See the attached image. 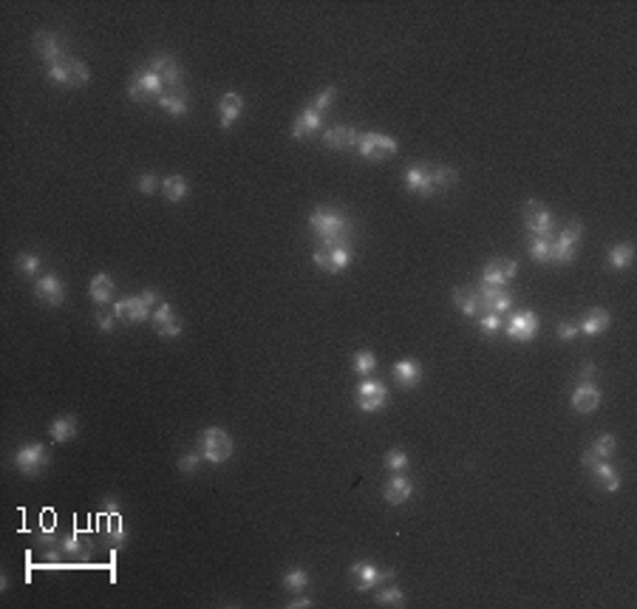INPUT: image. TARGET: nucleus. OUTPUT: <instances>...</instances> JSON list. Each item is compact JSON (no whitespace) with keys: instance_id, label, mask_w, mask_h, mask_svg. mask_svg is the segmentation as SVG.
<instances>
[{"instance_id":"obj_1","label":"nucleus","mask_w":637,"mask_h":609,"mask_svg":"<svg viewBox=\"0 0 637 609\" xmlns=\"http://www.w3.org/2000/svg\"><path fill=\"white\" fill-rule=\"evenodd\" d=\"M309 230L315 233L320 247H334V244H348L354 224L337 207H315L309 216Z\"/></svg>"},{"instance_id":"obj_2","label":"nucleus","mask_w":637,"mask_h":609,"mask_svg":"<svg viewBox=\"0 0 637 609\" xmlns=\"http://www.w3.org/2000/svg\"><path fill=\"white\" fill-rule=\"evenodd\" d=\"M198 453H201V459L204 462H210V465H221V462H227L230 456H233V451H235V442H233V437L224 431V428H204L201 434H198Z\"/></svg>"},{"instance_id":"obj_3","label":"nucleus","mask_w":637,"mask_h":609,"mask_svg":"<svg viewBox=\"0 0 637 609\" xmlns=\"http://www.w3.org/2000/svg\"><path fill=\"white\" fill-rule=\"evenodd\" d=\"M581 235H584V224L581 221H570L558 238H549V264H573L575 255H578V244H581Z\"/></svg>"},{"instance_id":"obj_4","label":"nucleus","mask_w":637,"mask_h":609,"mask_svg":"<svg viewBox=\"0 0 637 609\" xmlns=\"http://www.w3.org/2000/svg\"><path fill=\"white\" fill-rule=\"evenodd\" d=\"M354 402H357V409L363 414H377L388 405V385L383 380L363 377L360 385H357V397H354Z\"/></svg>"},{"instance_id":"obj_5","label":"nucleus","mask_w":637,"mask_h":609,"mask_svg":"<svg viewBox=\"0 0 637 609\" xmlns=\"http://www.w3.org/2000/svg\"><path fill=\"white\" fill-rule=\"evenodd\" d=\"M357 151L363 159H371V162H383L388 156H394L399 151L397 139L394 137H385V133H374V130H366L360 133V139H357Z\"/></svg>"},{"instance_id":"obj_6","label":"nucleus","mask_w":637,"mask_h":609,"mask_svg":"<svg viewBox=\"0 0 637 609\" xmlns=\"http://www.w3.org/2000/svg\"><path fill=\"white\" fill-rule=\"evenodd\" d=\"M12 465L23 473V477H37L46 465H51V456H48V448L43 442H29V445H20L15 451Z\"/></svg>"},{"instance_id":"obj_7","label":"nucleus","mask_w":637,"mask_h":609,"mask_svg":"<svg viewBox=\"0 0 637 609\" xmlns=\"http://www.w3.org/2000/svg\"><path fill=\"white\" fill-rule=\"evenodd\" d=\"M315 266L323 269L329 275H337L343 269H348L351 264V247L348 244H334V247H317L315 255H312Z\"/></svg>"},{"instance_id":"obj_8","label":"nucleus","mask_w":637,"mask_h":609,"mask_svg":"<svg viewBox=\"0 0 637 609\" xmlns=\"http://www.w3.org/2000/svg\"><path fill=\"white\" fill-rule=\"evenodd\" d=\"M148 69L156 71V74L165 80V88H167V91L187 94V88H184V71H181V65H179L170 54H153L151 62H148Z\"/></svg>"},{"instance_id":"obj_9","label":"nucleus","mask_w":637,"mask_h":609,"mask_svg":"<svg viewBox=\"0 0 637 609\" xmlns=\"http://www.w3.org/2000/svg\"><path fill=\"white\" fill-rule=\"evenodd\" d=\"M165 94V80L156 74V71H151V69H145V71H136L133 77H130V83H128V97L130 100H159Z\"/></svg>"},{"instance_id":"obj_10","label":"nucleus","mask_w":637,"mask_h":609,"mask_svg":"<svg viewBox=\"0 0 637 609\" xmlns=\"http://www.w3.org/2000/svg\"><path fill=\"white\" fill-rule=\"evenodd\" d=\"M524 227L533 238H552V213L533 198L524 205Z\"/></svg>"},{"instance_id":"obj_11","label":"nucleus","mask_w":637,"mask_h":609,"mask_svg":"<svg viewBox=\"0 0 637 609\" xmlns=\"http://www.w3.org/2000/svg\"><path fill=\"white\" fill-rule=\"evenodd\" d=\"M351 578H354V589L357 592H369V589H374L377 584H383V581H388L394 573L388 570H380V567H374L371 561H354L351 564Z\"/></svg>"},{"instance_id":"obj_12","label":"nucleus","mask_w":637,"mask_h":609,"mask_svg":"<svg viewBox=\"0 0 637 609\" xmlns=\"http://www.w3.org/2000/svg\"><path fill=\"white\" fill-rule=\"evenodd\" d=\"M505 334L510 337V341H519V343H530L535 341V334H538V315L535 312H516L507 326H505Z\"/></svg>"},{"instance_id":"obj_13","label":"nucleus","mask_w":637,"mask_h":609,"mask_svg":"<svg viewBox=\"0 0 637 609\" xmlns=\"http://www.w3.org/2000/svg\"><path fill=\"white\" fill-rule=\"evenodd\" d=\"M476 292H479L481 315H484V312L505 315V312H510V306H513V295H510L505 287H487V284H479Z\"/></svg>"},{"instance_id":"obj_14","label":"nucleus","mask_w":637,"mask_h":609,"mask_svg":"<svg viewBox=\"0 0 637 609\" xmlns=\"http://www.w3.org/2000/svg\"><path fill=\"white\" fill-rule=\"evenodd\" d=\"M34 48H37V54L46 60V69H48V65H57V62L68 60V54H65V40H62L60 34H54V32H37V34H34Z\"/></svg>"},{"instance_id":"obj_15","label":"nucleus","mask_w":637,"mask_h":609,"mask_svg":"<svg viewBox=\"0 0 637 609\" xmlns=\"http://www.w3.org/2000/svg\"><path fill=\"white\" fill-rule=\"evenodd\" d=\"M114 315H116V320H122V323H145V320H151V315H153V309L151 306H145V301H142L139 295H130V298H122V301H114Z\"/></svg>"},{"instance_id":"obj_16","label":"nucleus","mask_w":637,"mask_h":609,"mask_svg":"<svg viewBox=\"0 0 637 609\" xmlns=\"http://www.w3.org/2000/svg\"><path fill=\"white\" fill-rule=\"evenodd\" d=\"M320 130H323V114H320V111H315L312 105H309V108H303V111L298 114V119L292 122V128H289L292 139H298V142H303V139H315Z\"/></svg>"},{"instance_id":"obj_17","label":"nucleus","mask_w":637,"mask_h":609,"mask_svg":"<svg viewBox=\"0 0 637 609\" xmlns=\"http://www.w3.org/2000/svg\"><path fill=\"white\" fill-rule=\"evenodd\" d=\"M360 139V130L351 125H331L323 130V145L329 151H354Z\"/></svg>"},{"instance_id":"obj_18","label":"nucleus","mask_w":637,"mask_h":609,"mask_svg":"<svg viewBox=\"0 0 637 609\" xmlns=\"http://www.w3.org/2000/svg\"><path fill=\"white\" fill-rule=\"evenodd\" d=\"M581 462L595 473V477L603 482V491H609V493H617L620 491V477H617V470L609 465V459H598L592 451H587L584 456H581Z\"/></svg>"},{"instance_id":"obj_19","label":"nucleus","mask_w":637,"mask_h":609,"mask_svg":"<svg viewBox=\"0 0 637 609\" xmlns=\"http://www.w3.org/2000/svg\"><path fill=\"white\" fill-rule=\"evenodd\" d=\"M402 182L416 196H431L434 193V179H431V167L428 165H408L405 173H402Z\"/></svg>"},{"instance_id":"obj_20","label":"nucleus","mask_w":637,"mask_h":609,"mask_svg":"<svg viewBox=\"0 0 637 609\" xmlns=\"http://www.w3.org/2000/svg\"><path fill=\"white\" fill-rule=\"evenodd\" d=\"M34 295L43 303H48V306H60L65 301V287H62V281L57 275L48 273V275H43V278L34 281Z\"/></svg>"},{"instance_id":"obj_21","label":"nucleus","mask_w":637,"mask_h":609,"mask_svg":"<svg viewBox=\"0 0 637 609\" xmlns=\"http://www.w3.org/2000/svg\"><path fill=\"white\" fill-rule=\"evenodd\" d=\"M244 111V97L235 94V91H227L219 97V122H221V130H230L235 125V119L241 116Z\"/></svg>"},{"instance_id":"obj_22","label":"nucleus","mask_w":637,"mask_h":609,"mask_svg":"<svg viewBox=\"0 0 637 609\" xmlns=\"http://www.w3.org/2000/svg\"><path fill=\"white\" fill-rule=\"evenodd\" d=\"M598 405H601V391L595 383H581L573 391V409L578 414H592V411H598Z\"/></svg>"},{"instance_id":"obj_23","label":"nucleus","mask_w":637,"mask_h":609,"mask_svg":"<svg viewBox=\"0 0 637 609\" xmlns=\"http://www.w3.org/2000/svg\"><path fill=\"white\" fill-rule=\"evenodd\" d=\"M411 496H413V482L405 477V473H394L385 485V491H383V499L388 505H405Z\"/></svg>"},{"instance_id":"obj_24","label":"nucleus","mask_w":637,"mask_h":609,"mask_svg":"<svg viewBox=\"0 0 637 609\" xmlns=\"http://www.w3.org/2000/svg\"><path fill=\"white\" fill-rule=\"evenodd\" d=\"M391 374H394V383L399 388H416L422 383V366L416 360H411V357L408 360H399Z\"/></svg>"},{"instance_id":"obj_25","label":"nucleus","mask_w":637,"mask_h":609,"mask_svg":"<svg viewBox=\"0 0 637 609\" xmlns=\"http://www.w3.org/2000/svg\"><path fill=\"white\" fill-rule=\"evenodd\" d=\"M88 292H91V298H94L97 306H114V278L108 273L94 275Z\"/></svg>"},{"instance_id":"obj_26","label":"nucleus","mask_w":637,"mask_h":609,"mask_svg":"<svg viewBox=\"0 0 637 609\" xmlns=\"http://www.w3.org/2000/svg\"><path fill=\"white\" fill-rule=\"evenodd\" d=\"M453 303H456L459 312L467 315V317H479V315H481V303H479L476 287H459V289H453Z\"/></svg>"},{"instance_id":"obj_27","label":"nucleus","mask_w":637,"mask_h":609,"mask_svg":"<svg viewBox=\"0 0 637 609\" xmlns=\"http://www.w3.org/2000/svg\"><path fill=\"white\" fill-rule=\"evenodd\" d=\"M48 434L54 442H71L77 437V417H71V414H60L57 420H51L48 425Z\"/></svg>"},{"instance_id":"obj_28","label":"nucleus","mask_w":637,"mask_h":609,"mask_svg":"<svg viewBox=\"0 0 637 609\" xmlns=\"http://www.w3.org/2000/svg\"><path fill=\"white\" fill-rule=\"evenodd\" d=\"M584 334H589V337H598V334H603L606 329H609V312L606 309H601V306H595L587 317H584V323L578 326Z\"/></svg>"},{"instance_id":"obj_29","label":"nucleus","mask_w":637,"mask_h":609,"mask_svg":"<svg viewBox=\"0 0 637 609\" xmlns=\"http://www.w3.org/2000/svg\"><path fill=\"white\" fill-rule=\"evenodd\" d=\"M156 102H159V108H162V111H167L170 116H184V114L190 111V105H187V94H179V91H165Z\"/></svg>"},{"instance_id":"obj_30","label":"nucleus","mask_w":637,"mask_h":609,"mask_svg":"<svg viewBox=\"0 0 637 609\" xmlns=\"http://www.w3.org/2000/svg\"><path fill=\"white\" fill-rule=\"evenodd\" d=\"M162 193H165L167 201H184L187 193H190V184H187L184 176L176 173V176H167V179L162 182Z\"/></svg>"},{"instance_id":"obj_31","label":"nucleus","mask_w":637,"mask_h":609,"mask_svg":"<svg viewBox=\"0 0 637 609\" xmlns=\"http://www.w3.org/2000/svg\"><path fill=\"white\" fill-rule=\"evenodd\" d=\"M631 261H634V247L629 244V241H623V244H615L612 249H609V266L612 269H629L631 266Z\"/></svg>"},{"instance_id":"obj_32","label":"nucleus","mask_w":637,"mask_h":609,"mask_svg":"<svg viewBox=\"0 0 637 609\" xmlns=\"http://www.w3.org/2000/svg\"><path fill=\"white\" fill-rule=\"evenodd\" d=\"M431 179H434V190H448L459 182V170L451 165H437L431 167Z\"/></svg>"},{"instance_id":"obj_33","label":"nucleus","mask_w":637,"mask_h":609,"mask_svg":"<svg viewBox=\"0 0 637 609\" xmlns=\"http://www.w3.org/2000/svg\"><path fill=\"white\" fill-rule=\"evenodd\" d=\"M481 284H487V287H505V284H507L502 258H493V261H487L484 273H481Z\"/></svg>"},{"instance_id":"obj_34","label":"nucleus","mask_w":637,"mask_h":609,"mask_svg":"<svg viewBox=\"0 0 637 609\" xmlns=\"http://www.w3.org/2000/svg\"><path fill=\"white\" fill-rule=\"evenodd\" d=\"M68 65H71V57L68 60H62V62H57V65H48L46 69V77H48V83H54V85H71V71H68Z\"/></svg>"},{"instance_id":"obj_35","label":"nucleus","mask_w":637,"mask_h":609,"mask_svg":"<svg viewBox=\"0 0 637 609\" xmlns=\"http://www.w3.org/2000/svg\"><path fill=\"white\" fill-rule=\"evenodd\" d=\"M351 369H354V374H360V377L371 374V371L377 369V357H374V352H369V349L357 352V355H354V360H351Z\"/></svg>"},{"instance_id":"obj_36","label":"nucleus","mask_w":637,"mask_h":609,"mask_svg":"<svg viewBox=\"0 0 637 609\" xmlns=\"http://www.w3.org/2000/svg\"><path fill=\"white\" fill-rule=\"evenodd\" d=\"M615 451H617V439H615L612 434H601V437L592 442V453H595L598 459H612Z\"/></svg>"},{"instance_id":"obj_37","label":"nucleus","mask_w":637,"mask_h":609,"mask_svg":"<svg viewBox=\"0 0 637 609\" xmlns=\"http://www.w3.org/2000/svg\"><path fill=\"white\" fill-rule=\"evenodd\" d=\"M68 71H71V85H74V88H83V85H88V80H91V71H88V65H85L83 60H74V57H71V65H68Z\"/></svg>"},{"instance_id":"obj_38","label":"nucleus","mask_w":637,"mask_h":609,"mask_svg":"<svg viewBox=\"0 0 637 609\" xmlns=\"http://www.w3.org/2000/svg\"><path fill=\"white\" fill-rule=\"evenodd\" d=\"M283 587H287L289 592H301V589H306V587H309V573H306V570H301V567L289 570L287 575H283Z\"/></svg>"},{"instance_id":"obj_39","label":"nucleus","mask_w":637,"mask_h":609,"mask_svg":"<svg viewBox=\"0 0 637 609\" xmlns=\"http://www.w3.org/2000/svg\"><path fill=\"white\" fill-rule=\"evenodd\" d=\"M60 550H62L65 556H80V553L88 550V545L80 538V533H68V535H62V541H60Z\"/></svg>"},{"instance_id":"obj_40","label":"nucleus","mask_w":637,"mask_h":609,"mask_svg":"<svg viewBox=\"0 0 637 609\" xmlns=\"http://www.w3.org/2000/svg\"><path fill=\"white\" fill-rule=\"evenodd\" d=\"M402 603H405V595H402V589L394 587V584H388L385 589L377 592V606H402Z\"/></svg>"},{"instance_id":"obj_41","label":"nucleus","mask_w":637,"mask_h":609,"mask_svg":"<svg viewBox=\"0 0 637 609\" xmlns=\"http://www.w3.org/2000/svg\"><path fill=\"white\" fill-rule=\"evenodd\" d=\"M385 465H388V470H394V473H405V467H408L411 462H408V453H405L402 448H391V451H385Z\"/></svg>"},{"instance_id":"obj_42","label":"nucleus","mask_w":637,"mask_h":609,"mask_svg":"<svg viewBox=\"0 0 637 609\" xmlns=\"http://www.w3.org/2000/svg\"><path fill=\"white\" fill-rule=\"evenodd\" d=\"M159 187H162V179H159L156 173H142V176L136 179V190H139L142 196H156Z\"/></svg>"},{"instance_id":"obj_43","label":"nucleus","mask_w":637,"mask_h":609,"mask_svg":"<svg viewBox=\"0 0 637 609\" xmlns=\"http://www.w3.org/2000/svg\"><path fill=\"white\" fill-rule=\"evenodd\" d=\"M479 329H481V334H484V337L499 334V329H502V315H493V312L479 315Z\"/></svg>"},{"instance_id":"obj_44","label":"nucleus","mask_w":637,"mask_h":609,"mask_svg":"<svg viewBox=\"0 0 637 609\" xmlns=\"http://www.w3.org/2000/svg\"><path fill=\"white\" fill-rule=\"evenodd\" d=\"M334 100H337V88H334V85H326V88H323V91L312 100V108H315V111H320V114H326V111L331 108V102H334Z\"/></svg>"},{"instance_id":"obj_45","label":"nucleus","mask_w":637,"mask_h":609,"mask_svg":"<svg viewBox=\"0 0 637 609\" xmlns=\"http://www.w3.org/2000/svg\"><path fill=\"white\" fill-rule=\"evenodd\" d=\"M530 258L538 264H549V238H533L530 241Z\"/></svg>"},{"instance_id":"obj_46","label":"nucleus","mask_w":637,"mask_h":609,"mask_svg":"<svg viewBox=\"0 0 637 609\" xmlns=\"http://www.w3.org/2000/svg\"><path fill=\"white\" fill-rule=\"evenodd\" d=\"M94 317H97V326H100V331H102V334H111V331L116 329V315H114V309L100 306Z\"/></svg>"},{"instance_id":"obj_47","label":"nucleus","mask_w":637,"mask_h":609,"mask_svg":"<svg viewBox=\"0 0 637 609\" xmlns=\"http://www.w3.org/2000/svg\"><path fill=\"white\" fill-rule=\"evenodd\" d=\"M40 255H34V252H20L18 255V269L20 273H26V275H34L37 269H40Z\"/></svg>"},{"instance_id":"obj_48","label":"nucleus","mask_w":637,"mask_h":609,"mask_svg":"<svg viewBox=\"0 0 637 609\" xmlns=\"http://www.w3.org/2000/svg\"><path fill=\"white\" fill-rule=\"evenodd\" d=\"M201 462H204V459H201V453H198V451H193V453H184V456L179 459V470L184 473V477H193V473L201 467Z\"/></svg>"},{"instance_id":"obj_49","label":"nucleus","mask_w":637,"mask_h":609,"mask_svg":"<svg viewBox=\"0 0 637 609\" xmlns=\"http://www.w3.org/2000/svg\"><path fill=\"white\" fill-rule=\"evenodd\" d=\"M156 331H159V337H162V341H173V337H179V334L184 331V323H181L179 317H173V320H167L165 326H159Z\"/></svg>"},{"instance_id":"obj_50","label":"nucleus","mask_w":637,"mask_h":609,"mask_svg":"<svg viewBox=\"0 0 637 609\" xmlns=\"http://www.w3.org/2000/svg\"><path fill=\"white\" fill-rule=\"evenodd\" d=\"M111 541H114V553H119V550H122V545H125V527H122V519H119V513H114V524H111Z\"/></svg>"},{"instance_id":"obj_51","label":"nucleus","mask_w":637,"mask_h":609,"mask_svg":"<svg viewBox=\"0 0 637 609\" xmlns=\"http://www.w3.org/2000/svg\"><path fill=\"white\" fill-rule=\"evenodd\" d=\"M151 317H153V323H156V329H159V326H165L167 320H173L176 315H173V306H170V303H159V306L153 309Z\"/></svg>"},{"instance_id":"obj_52","label":"nucleus","mask_w":637,"mask_h":609,"mask_svg":"<svg viewBox=\"0 0 637 609\" xmlns=\"http://www.w3.org/2000/svg\"><path fill=\"white\" fill-rule=\"evenodd\" d=\"M578 331H581V329H578L573 320H561V323H558V329H555L558 341H573V337H575Z\"/></svg>"},{"instance_id":"obj_53","label":"nucleus","mask_w":637,"mask_h":609,"mask_svg":"<svg viewBox=\"0 0 637 609\" xmlns=\"http://www.w3.org/2000/svg\"><path fill=\"white\" fill-rule=\"evenodd\" d=\"M139 298L145 301V306H151V309H153V306H159V292H156V289H142V292H139Z\"/></svg>"},{"instance_id":"obj_54","label":"nucleus","mask_w":637,"mask_h":609,"mask_svg":"<svg viewBox=\"0 0 637 609\" xmlns=\"http://www.w3.org/2000/svg\"><path fill=\"white\" fill-rule=\"evenodd\" d=\"M502 264H505V278H507V281H513V278H516V273H519V264H516L513 258H502Z\"/></svg>"},{"instance_id":"obj_55","label":"nucleus","mask_w":637,"mask_h":609,"mask_svg":"<svg viewBox=\"0 0 637 609\" xmlns=\"http://www.w3.org/2000/svg\"><path fill=\"white\" fill-rule=\"evenodd\" d=\"M595 371H598V369H595V363H584V369H581V380H584V383H592Z\"/></svg>"},{"instance_id":"obj_56","label":"nucleus","mask_w":637,"mask_h":609,"mask_svg":"<svg viewBox=\"0 0 637 609\" xmlns=\"http://www.w3.org/2000/svg\"><path fill=\"white\" fill-rule=\"evenodd\" d=\"M289 609H298V606H312V598L309 595H301V598H295V601H289L287 603Z\"/></svg>"},{"instance_id":"obj_57","label":"nucleus","mask_w":637,"mask_h":609,"mask_svg":"<svg viewBox=\"0 0 637 609\" xmlns=\"http://www.w3.org/2000/svg\"><path fill=\"white\" fill-rule=\"evenodd\" d=\"M119 510V502H114V499H105V507H102V516H114Z\"/></svg>"},{"instance_id":"obj_58","label":"nucleus","mask_w":637,"mask_h":609,"mask_svg":"<svg viewBox=\"0 0 637 609\" xmlns=\"http://www.w3.org/2000/svg\"><path fill=\"white\" fill-rule=\"evenodd\" d=\"M54 541H57V538H54L51 533H40V545H54Z\"/></svg>"}]
</instances>
